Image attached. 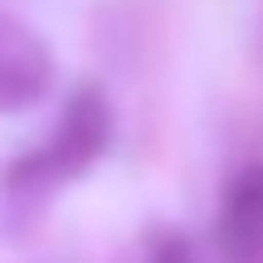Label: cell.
I'll use <instances>...</instances> for the list:
<instances>
[{
    "mask_svg": "<svg viewBox=\"0 0 263 263\" xmlns=\"http://www.w3.org/2000/svg\"><path fill=\"white\" fill-rule=\"evenodd\" d=\"M151 263H195V254H190V244L180 234H166V239H156V249H151Z\"/></svg>",
    "mask_w": 263,
    "mask_h": 263,
    "instance_id": "obj_4",
    "label": "cell"
},
{
    "mask_svg": "<svg viewBox=\"0 0 263 263\" xmlns=\"http://www.w3.org/2000/svg\"><path fill=\"white\" fill-rule=\"evenodd\" d=\"M107 103L98 88H83V93L68 103L64 122H59L54 141H44V151H34V156L25 161V166H15L20 180H64V176H78L83 166H93L98 156H103L107 146Z\"/></svg>",
    "mask_w": 263,
    "mask_h": 263,
    "instance_id": "obj_1",
    "label": "cell"
},
{
    "mask_svg": "<svg viewBox=\"0 0 263 263\" xmlns=\"http://www.w3.org/2000/svg\"><path fill=\"white\" fill-rule=\"evenodd\" d=\"M49 73H54V59L39 44V34L15 15H0V112L39 103L49 93Z\"/></svg>",
    "mask_w": 263,
    "mask_h": 263,
    "instance_id": "obj_2",
    "label": "cell"
},
{
    "mask_svg": "<svg viewBox=\"0 0 263 263\" xmlns=\"http://www.w3.org/2000/svg\"><path fill=\"white\" fill-rule=\"evenodd\" d=\"M224 249L239 263L263 254V166L244 171L224 200Z\"/></svg>",
    "mask_w": 263,
    "mask_h": 263,
    "instance_id": "obj_3",
    "label": "cell"
}]
</instances>
